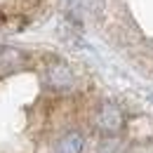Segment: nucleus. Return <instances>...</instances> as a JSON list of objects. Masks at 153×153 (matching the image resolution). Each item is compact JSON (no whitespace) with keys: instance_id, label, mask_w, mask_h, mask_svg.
<instances>
[{"instance_id":"1","label":"nucleus","mask_w":153,"mask_h":153,"mask_svg":"<svg viewBox=\"0 0 153 153\" xmlns=\"http://www.w3.org/2000/svg\"><path fill=\"white\" fill-rule=\"evenodd\" d=\"M94 125L101 130V132L115 134V132H120V130H123V125H125V113H123V108H120L118 104L106 101V104H101V106L97 108Z\"/></svg>"},{"instance_id":"2","label":"nucleus","mask_w":153,"mask_h":153,"mask_svg":"<svg viewBox=\"0 0 153 153\" xmlns=\"http://www.w3.org/2000/svg\"><path fill=\"white\" fill-rule=\"evenodd\" d=\"M45 78H47V85L54 90H68L73 85V71L66 64H52L47 68Z\"/></svg>"},{"instance_id":"3","label":"nucleus","mask_w":153,"mask_h":153,"mask_svg":"<svg viewBox=\"0 0 153 153\" xmlns=\"http://www.w3.org/2000/svg\"><path fill=\"white\" fill-rule=\"evenodd\" d=\"M82 146H85V137L78 130H71V132H64L54 141L52 153H82Z\"/></svg>"}]
</instances>
